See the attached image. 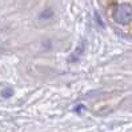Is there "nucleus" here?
<instances>
[{"label":"nucleus","instance_id":"f257e3e1","mask_svg":"<svg viewBox=\"0 0 132 132\" xmlns=\"http://www.w3.org/2000/svg\"><path fill=\"white\" fill-rule=\"evenodd\" d=\"M113 19L119 24H127V23L132 19V8L127 4H123L116 7V10L113 12Z\"/></svg>","mask_w":132,"mask_h":132},{"label":"nucleus","instance_id":"f03ea898","mask_svg":"<svg viewBox=\"0 0 132 132\" xmlns=\"http://www.w3.org/2000/svg\"><path fill=\"white\" fill-rule=\"evenodd\" d=\"M85 44H87V42H85V40H81L79 44H77V47L75 48V51L71 53V56L68 57L69 63H75V61H77V60L81 57V55H83L84 51H85Z\"/></svg>","mask_w":132,"mask_h":132},{"label":"nucleus","instance_id":"7ed1b4c3","mask_svg":"<svg viewBox=\"0 0 132 132\" xmlns=\"http://www.w3.org/2000/svg\"><path fill=\"white\" fill-rule=\"evenodd\" d=\"M13 95V89L12 88H10V87H5V88H3L2 89V97H11Z\"/></svg>","mask_w":132,"mask_h":132},{"label":"nucleus","instance_id":"20e7f679","mask_svg":"<svg viewBox=\"0 0 132 132\" xmlns=\"http://www.w3.org/2000/svg\"><path fill=\"white\" fill-rule=\"evenodd\" d=\"M83 110H85L83 104H79V105H76V107H75V111H76V112H81Z\"/></svg>","mask_w":132,"mask_h":132}]
</instances>
